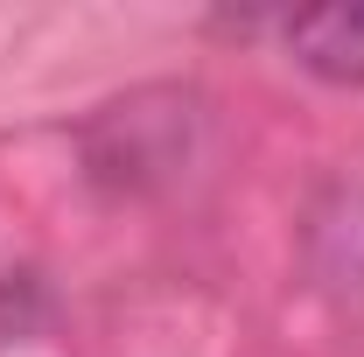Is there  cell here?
Instances as JSON below:
<instances>
[{
  "label": "cell",
  "instance_id": "obj_2",
  "mask_svg": "<svg viewBox=\"0 0 364 357\" xmlns=\"http://www.w3.org/2000/svg\"><path fill=\"white\" fill-rule=\"evenodd\" d=\"M280 43L301 70H316L322 85L364 91V7H309L280 21Z\"/></svg>",
  "mask_w": 364,
  "mask_h": 357
},
{
  "label": "cell",
  "instance_id": "obj_1",
  "mask_svg": "<svg viewBox=\"0 0 364 357\" xmlns=\"http://www.w3.org/2000/svg\"><path fill=\"white\" fill-rule=\"evenodd\" d=\"M196 134H203V98L176 91V85H154V91H134V98H119V105H105L91 119L85 161L112 189H154V182L189 169Z\"/></svg>",
  "mask_w": 364,
  "mask_h": 357
}]
</instances>
